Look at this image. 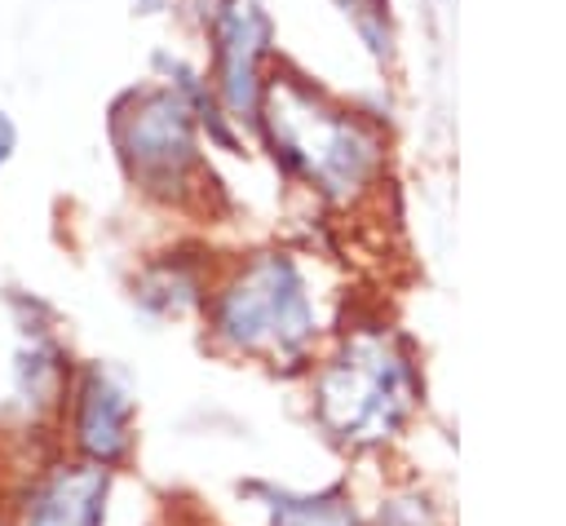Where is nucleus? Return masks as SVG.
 Returning a JSON list of instances; mask_svg holds the SVG:
<instances>
[{
	"label": "nucleus",
	"instance_id": "obj_8",
	"mask_svg": "<svg viewBox=\"0 0 566 526\" xmlns=\"http://www.w3.org/2000/svg\"><path fill=\"white\" fill-rule=\"evenodd\" d=\"M265 40V18L252 0H230L221 18V88L234 111L252 106L256 93V53Z\"/></svg>",
	"mask_w": 566,
	"mask_h": 526
},
{
	"label": "nucleus",
	"instance_id": "obj_7",
	"mask_svg": "<svg viewBox=\"0 0 566 526\" xmlns=\"http://www.w3.org/2000/svg\"><path fill=\"white\" fill-rule=\"evenodd\" d=\"M71 371L75 367L57 340H49V336L22 340V349L13 358V393H9V415H18V433L53 442V424H57Z\"/></svg>",
	"mask_w": 566,
	"mask_h": 526
},
{
	"label": "nucleus",
	"instance_id": "obj_4",
	"mask_svg": "<svg viewBox=\"0 0 566 526\" xmlns=\"http://www.w3.org/2000/svg\"><path fill=\"white\" fill-rule=\"evenodd\" d=\"M53 446L119 473L137 451V402L128 380L106 362L75 367L53 424Z\"/></svg>",
	"mask_w": 566,
	"mask_h": 526
},
{
	"label": "nucleus",
	"instance_id": "obj_3",
	"mask_svg": "<svg viewBox=\"0 0 566 526\" xmlns=\"http://www.w3.org/2000/svg\"><path fill=\"white\" fill-rule=\"evenodd\" d=\"M115 473L66 451H40L0 477L4 526H111Z\"/></svg>",
	"mask_w": 566,
	"mask_h": 526
},
{
	"label": "nucleus",
	"instance_id": "obj_6",
	"mask_svg": "<svg viewBox=\"0 0 566 526\" xmlns=\"http://www.w3.org/2000/svg\"><path fill=\"white\" fill-rule=\"evenodd\" d=\"M115 141H119L124 159L133 164V172L142 181H150L155 190L168 186L195 159L190 115L172 93L128 97V106L115 111Z\"/></svg>",
	"mask_w": 566,
	"mask_h": 526
},
{
	"label": "nucleus",
	"instance_id": "obj_1",
	"mask_svg": "<svg viewBox=\"0 0 566 526\" xmlns=\"http://www.w3.org/2000/svg\"><path fill=\"white\" fill-rule=\"evenodd\" d=\"M416 393V371L402 345L385 332H358L318 367L314 420L332 442L371 451L407 424Z\"/></svg>",
	"mask_w": 566,
	"mask_h": 526
},
{
	"label": "nucleus",
	"instance_id": "obj_12",
	"mask_svg": "<svg viewBox=\"0 0 566 526\" xmlns=\"http://www.w3.org/2000/svg\"><path fill=\"white\" fill-rule=\"evenodd\" d=\"M0 526H4V517H0Z\"/></svg>",
	"mask_w": 566,
	"mask_h": 526
},
{
	"label": "nucleus",
	"instance_id": "obj_5",
	"mask_svg": "<svg viewBox=\"0 0 566 526\" xmlns=\"http://www.w3.org/2000/svg\"><path fill=\"white\" fill-rule=\"evenodd\" d=\"M270 124H274V146L283 150V159L296 164L301 172H310L327 190L354 186L367 172V164L376 159V146L349 119L323 111L296 84H279L274 88Z\"/></svg>",
	"mask_w": 566,
	"mask_h": 526
},
{
	"label": "nucleus",
	"instance_id": "obj_10",
	"mask_svg": "<svg viewBox=\"0 0 566 526\" xmlns=\"http://www.w3.org/2000/svg\"><path fill=\"white\" fill-rule=\"evenodd\" d=\"M367 526H442L433 504L416 491H394L376 504V513L367 517Z\"/></svg>",
	"mask_w": 566,
	"mask_h": 526
},
{
	"label": "nucleus",
	"instance_id": "obj_11",
	"mask_svg": "<svg viewBox=\"0 0 566 526\" xmlns=\"http://www.w3.org/2000/svg\"><path fill=\"white\" fill-rule=\"evenodd\" d=\"M13 150V124L0 115V164H4V155Z\"/></svg>",
	"mask_w": 566,
	"mask_h": 526
},
{
	"label": "nucleus",
	"instance_id": "obj_9",
	"mask_svg": "<svg viewBox=\"0 0 566 526\" xmlns=\"http://www.w3.org/2000/svg\"><path fill=\"white\" fill-rule=\"evenodd\" d=\"M261 513H265V526H367V517L340 486H327V491L265 486Z\"/></svg>",
	"mask_w": 566,
	"mask_h": 526
},
{
	"label": "nucleus",
	"instance_id": "obj_2",
	"mask_svg": "<svg viewBox=\"0 0 566 526\" xmlns=\"http://www.w3.org/2000/svg\"><path fill=\"white\" fill-rule=\"evenodd\" d=\"M208 323L226 349L274 362V367H301L318 336L305 278L279 252L252 256L230 283H221L212 296Z\"/></svg>",
	"mask_w": 566,
	"mask_h": 526
}]
</instances>
